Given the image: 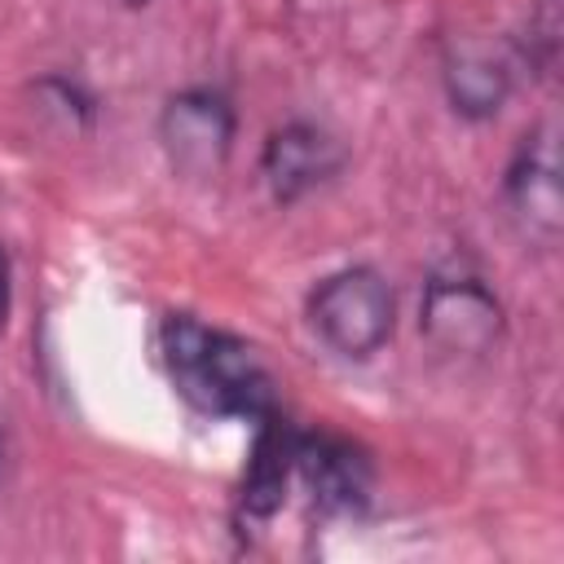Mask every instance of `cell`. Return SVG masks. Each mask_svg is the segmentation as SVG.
Segmentation results:
<instances>
[{"instance_id": "52a82bcc", "label": "cell", "mask_w": 564, "mask_h": 564, "mask_svg": "<svg viewBox=\"0 0 564 564\" xmlns=\"http://www.w3.org/2000/svg\"><path fill=\"white\" fill-rule=\"evenodd\" d=\"M295 476L322 511H361L375 489V467L361 445L335 432H295Z\"/></svg>"}, {"instance_id": "3957f363", "label": "cell", "mask_w": 564, "mask_h": 564, "mask_svg": "<svg viewBox=\"0 0 564 564\" xmlns=\"http://www.w3.org/2000/svg\"><path fill=\"white\" fill-rule=\"evenodd\" d=\"M419 330L441 357L476 361L498 348V339L507 330V313H502V300L494 295V286L471 264L449 260V264L432 269V278L423 282Z\"/></svg>"}, {"instance_id": "30bf717a", "label": "cell", "mask_w": 564, "mask_h": 564, "mask_svg": "<svg viewBox=\"0 0 564 564\" xmlns=\"http://www.w3.org/2000/svg\"><path fill=\"white\" fill-rule=\"evenodd\" d=\"M4 317H9V256L0 247V330H4Z\"/></svg>"}, {"instance_id": "8fae6325", "label": "cell", "mask_w": 564, "mask_h": 564, "mask_svg": "<svg viewBox=\"0 0 564 564\" xmlns=\"http://www.w3.org/2000/svg\"><path fill=\"white\" fill-rule=\"evenodd\" d=\"M119 4H123V9H145L150 0H119Z\"/></svg>"}, {"instance_id": "7c38bea8", "label": "cell", "mask_w": 564, "mask_h": 564, "mask_svg": "<svg viewBox=\"0 0 564 564\" xmlns=\"http://www.w3.org/2000/svg\"><path fill=\"white\" fill-rule=\"evenodd\" d=\"M0 471H4V441H0Z\"/></svg>"}, {"instance_id": "7a4b0ae2", "label": "cell", "mask_w": 564, "mask_h": 564, "mask_svg": "<svg viewBox=\"0 0 564 564\" xmlns=\"http://www.w3.org/2000/svg\"><path fill=\"white\" fill-rule=\"evenodd\" d=\"M304 313H308L313 335L330 352H339L348 361H366L392 339L397 295H392V286H388V278L379 269L348 264V269L326 273L308 291Z\"/></svg>"}, {"instance_id": "ba28073f", "label": "cell", "mask_w": 564, "mask_h": 564, "mask_svg": "<svg viewBox=\"0 0 564 564\" xmlns=\"http://www.w3.org/2000/svg\"><path fill=\"white\" fill-rule=\"evenodd\" d=\"M511 62L485 44H454L445 57V93L463 119H489L511 97Z\"/></svg>"}, {"instance_id": "6da1fadb", "label": "cell", "mask_w": 564, "mask_h": 564, "mask_svg": "<svg viewBox=\"0 0 564 564\" xmlns=\"http://www.w3.org/2000/svg\"><path fill=\"white\" fill-rule=\"evenodd\" d=\"M159 352L172 388L212 419H269L273 379L256 348L220 326H207L189 313H167L159 326Z\"/></svg>"}, {"instance_id": "8992f818", "label": "cell", "mask_w": 564, "mask_h": 564, "mask_svg": "<svg viewBox=\"0 0 564 564\" xmlns=\"http://www.w3.org/2000/svg\"><path fill=\"white\" fill-rule=\"evenodd\" d=\"M344 145L339 137H330L326 128L308 123V119H291L278 132H269L264 150H260V176L273 194V203H300L304 194H313L317 185L335 181L344 167Z\"/></svg>"}, {"instance_id": "277c9868", "label": "cell", "mask_w": 564, "mask_h": 564, "mask_svg": "<svg viewBox=\"0 0 564 564\" xmlns=\"http://www.w3.org/2000/svg\"><path fill=\"white\" fill-rule=\"evenodd\" d=\"M502 203L516 234L542 251H551L564 234V194H560V154L551 123H538L520 137L507 172H502Z\"/></svg>"}, {"instance_id": "9c48e42d", "label": "cell", "mask_w": 564, "mask_h": 564, "mask_svg": "<svg viewBox=\"0 0 564 564\" xmlns=\"http://www.w3.org/2000/svg\"><path fill=\"white\" fill-rule=\"evenodd\" d=\"M260 441L247 467V485H242V511L251 520H264L282 507L286 498V480L295 476V432L286 427V419H278V410L269 419H260Z\"/></svg>"}, {"instance_id": "5b68a950", "label": "cell", "mask_w": 564, "mask_h": 564, "mask_svg": "<svg viewBox=\"0 0 564 564\" xmlns=\"http://www.w3.org/2000/svg\"><path fill=\"white\" fill-rule=\"evenodd\" d=\"M234 132H238V115L229 97L216 88H181L163 101L159 141L167 163L185 176L220 172L234 150Z\"/></svg>"}]
</instances>
